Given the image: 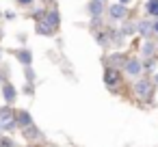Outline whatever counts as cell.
Here are the masks:
<instances>
[{"instance_id": "3957f363", "label": "cell", "mask_w": 158, "mask_h": 147, "mask_svg": "<svg viewBox=\"0 0 158 147\" xmlns=\"http://www.w3.org/2000/svg\"><path fill=\"white\" fill-rule=\"evenodd\" d=\"M147 11L152 15H158V0H149V2H147Z\"/></svg>"}, {"instance_id": "6da1fadb", "label": "cell", "mask_w": 158, "mask_h": 147, "mask_svg": "<svg viewBox=\"0 0 158 147\" xmlns=\"http://www.w3.org/2000/svg\"><path fill=\"white\" fill-rule=\"evenodd\" d=\"M110 15H113L115 20L126 18V7H110Z\"/></svg>"}, {"instance_id": "7c38bea8", "label": "cell", "mask_w": 158, "mask_h": 147, "mask_svg": "<svg viewBox=\"0 0 158 147\" xmlns=\"http://www.w3.org/2000/svg\"><path fill=\"white\" fill-rule=\"evenodd\" d=\"M119 2H121V5H126V2H128V0H119Z\"/></svg>"}, {"instance_id": "52a82bcc", "label": "cell", "mask_w": 158, "mask_h": 147, "mask_svg": "<svg viewBox=\"0 0 158 147\" xmlns=\"http://www.w3.org/2000/svg\"><path fill=\"white\" fill-rule=\"evenodd\" d=\"M5 97H7V100H9V102H11V100H13V97H15V91H13V89H11V87H5Z\"/></svg>"}, {"instance_id": "8992f818", "label": "cell", "mask_w": 158, "mask_h": 147, "mask_svg": "<svg viewBox=\"0 0 158 147\" xmlns=\"http://www.w3.org/2000/svg\"><path fill=\"white\" fill-rule=\"evenodd\" d=\"M136 87H139V89H136V91H139V93H143V95H147V93H149V89H147V87H149V84H147V82H139V84H136Z\"/></svg>"}, {"instance_id": "ba28073f", "label": "cell", "mask_w": 158, "mask_h": 147, "mask_svg": "<svg viewBox=\"0 0 158 147\" xmlns=\"http://www.w3.org/2000/svg\"><path fill=\"white\" fill-rule=\"evenodd\" d=\"M20 61L28 65V63H31V54H28V52H20Z\"/></svg>"}, {"instance_id": "4fadbf2b", "label": "cell", "mask_w": 158, "mask_h": 147, "mask_svg": "<svg viewBox=\"0 0 158 147\" xmlns=\"http://www.w3.org/2000/svg\"><path fill=\"white\" fill-rule=\"evenodd\" d=\"M154 28H156V33H158V22H156V26H154Z\"/></svg>"}, {"instance_id": "8fae6325", "label": "cell", "mask_w": 158, "mask_h": 147, "mask_svg": "<svg viewBox=\"0 0 158 147\" xmlns=\"http://www.w3.org/2000/svg\"><path fill=\"white\" fill-rule=\"evenodd\" d=\"M20 2H24V5H28V2H33V0H20Z\"/></svg>"}, {"instance_id": "9c48e42d", "label": "cell", "mask_w": 158, "mask_h": 147, "mask_svg": "<svg viewBox=\"0 0 158 147\" xmlns=\"http://www.w3.org/2000/svg\"><path fill=\"white\" fill-rule=\"evenodd\" d=\"M20 123H22V125H28V123H31V117H28L26 112H22V115H20Z\"/></svg>"}, {"instance_id": "30bf717a", "label": "cell", "mask_w": 158, "mask_h": 147, "mask_svg": "<svg viewBox=\"0 0 158 147\" xmlns=\"http://www.w3.org/2000/svg\"><path fill=\"white\" fill-rule=\"evenodd\" d=\"M0 147H11V141H0Z\"/></svg>"}, {"instance_id": "7a4b0ae2", "label": "cell", "mask_w": 158, "mask_h": 147, "mask_svg": "<svg viewBox=\"0 0 158 147\" xmlns=\"http://www.w3.org/2000/svg\"><path fill=\"white\" fill-rule=\"evenodd\" d=\"M126 69H128V74H139V71H141V65H139L136 61H130V63L126 65Z\"/></svg>"}, {"instance_id": "5bb4252c", "label": "cell", "mask_w": 158, "mask_h": 147, "mask_svg": "<svg viewBox=\"0 0 158 147\" xmlns=\"http://www.w3.org/2000/svg\"><path fill=\"white\" fill-rule=\"evenodd\" d=\"M156 82H158V76H156Z\"/></svg>"}, {"instance_id": "277c9868", "label": "cell", "mask_w": 158, "mask_h": 147, "mask_svg": "<svg viewBox=\"0 0 158 147\" xmlns=\"http://www.w3.org/2000/svg\"><path fill=\"white\" fill-rule=\"evenodd\" d=\"M104 80H106L108 84H115V82H117V74H115L113 69H108V71H106V76H104Z\"/></svg>"}, {"instance_id": "5b68a950", "label": "cell", "mask_w": 158, "mask_h": 147, "mask_svg": "<svg viewBox=\"0 0 158 147\" xmlns=\"http://www.w3.org/2000/svg\"><path fill=\"white\" fill-rule=\"evenodd\" d=\"M89 9H91V13H93V15H100V11H102V5H100V0H95V2H93Z\"/></svg>"}]
</instances>
